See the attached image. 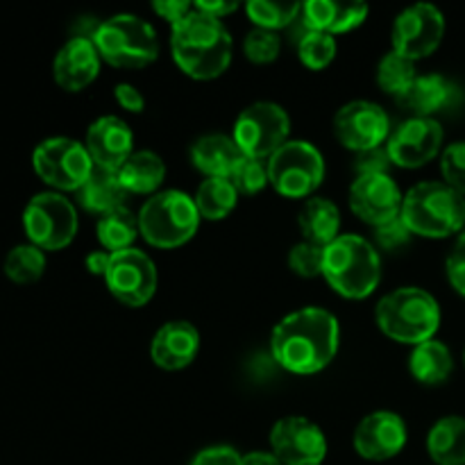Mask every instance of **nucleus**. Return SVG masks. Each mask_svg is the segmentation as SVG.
Returning <instances> with one entry per match:
<instances>
[{"label":"nucleus","mask_w":465,"mask_h":465,"mask_svg":"<svg viewBox=\"0 0 465 465\" xmlns=\"http://www.w3.org/2000/svg\"><path fill=\"white\" fill-rule=\"evenodd\" d=\"M104 284L118 302L127 307H143L157 291V266L143 250L127 248L109 259Z\"/></svg>","instance_id":"nucleus-12"},{"label":"nucleus","mask_w":465,"mask_h":465,"mask_svg":"<svg viewBox=\"0 0 465 465\" xmlns=\"http://www.w3.org/2000/svg\"><path fill=\"white\" fill-rule=\"evenodd\" d=\"M243 465H284L271 452H250L243 457Z\"/></svg>","instance_id":"nucleus-48"},{"label":"nucleus","mask_w":465,"mask_h":465,"mask_svg":"<svg viewBox=\"0 0 465 465\" xmlns=\"http://www.w3.org/2000/svg\"><path fill=\"white\" fill-rule=\"evenodd\" d=\"M334 134L339 143L352 153H366L389 141L391 118L377 103L352 100L336 112Z\"/></svg>","instance_id":"nucleus-14"},{"label":"nucleus","mask_w":465,"mask_h":465,"mask_svg":"<svg viewBox=\"0 0 465 465\" xmlns=\"http://www.w3.org/2000/svg\"><path fill=\"white\" fill-rule=\"evenodd\" d=\"M443 145V127L436 118L411 116L400 123L386 141L391 162L400 168H420L430 163Z\"/></svg>","instance_id":"nucleus-17"},{"label":"nucleus","mask_w":465,"mask_h":465,"mask_svg":"<svg viewBox=\"0 0 465 465\" xmlns=\"http://www.w3.org/2000/svg\"><path fill=\"white\" fill-rule=\"evenodd\" d=\"M200 334L191 322L168 321L154 331L150 357L162 371H182L198 357Z\"/></svg>","instance_id":"nucleus-21"},{"label":"nucleus","mask_w":465,"mask_h":465,"mask_svg":"<svg viewBox=\"0 0 465 465\" xmlns=\"http://www.w3.org/2000/svg\"><path fill=\"white\" fill-rule=\"evenodd\" d=\"M109 259H112V252H107V250H95V252H91L89 257L84 259L86 271H89L91 275L104 277V272H107V266H109Z\"/></svg>","instance_id":"nucleus-47"},{"label":"nucleus","mask_w":465,"mask_h":465,"mask_svg":"<svg viewBox=\"0 0 465 465\" xmlns=\"http://www.w3.org/2000/svg\"><path fill=\"white\" fill-rule=\"evenodd\" d=\"M440 171L445 184L465 195V141H454L440 154Z\"/></svg>","instance_id":"nucleus-39"},{"label":"nucleus","mask_w":465,"mask_h":465,"mask_svg":"<svg viewBox=\"0 0 465 465\" xmlns=\"http://www.w3.org/2000/svg\"><path fill=\"white\" fill-rule=\"evenodd\" d=\"M445 35V16L436 5L416 3L398 14L393 23V41L395 53L404 54L411 62L425 59L440 45Z\"/></svg>","instance_id":"nucleus-13"},{"label":"nucleus","mask_w":465,"mask_h":465,"mask_svg":"<svg viewBox=\"0 0 465 465\" xmlns=\"http://www.w3.org/2000/svg\"><path fill=\"white\" fill-rule=\"evenodd\" d=\"M271 448L284 465H321L327 457L325 434L302 416L280 418L271 430Z\"/></svg>","instance_id":"nucleus-15"},{"label":"nucleus","mask_w":465,"mask_h":465,"mask_svg":"<svg viewBox=\"0 0 465 465\" xmlns=\"http://www.w3.org/2000/svg\"><path fill=\"white\" fill-rule=\"evenodd\" d=\"M200 212L184 191H159L139 212V232L154 248H180L198 232Z\"/></svg>","instance_id":"nucleus-7"},{"label":"nucleus","mask_w":465,"mask_h":465,"mask_svg":"<svg viewBox=\"0 0 465 465\" xmlns=\"http://www.w3.org/2000/svg\"><path fill=\"white\" fill-rule=\"evenodd\" d=\"M391 154L386 150V145L380 148L366 150V153H359L354 159V173L359 175H381V173H389L391 166Z\"/></svg>","instance_id":"nucleus-40"},{"label":"nucleus","mask_w":465,"mask_h":465,"mask_svg":"<svg viewBox=\"0 0 465 465\" xmlns=\"http://www.w3.org/2000/svg\"><path fill=\"white\" fill-rule=\"evenodd\" d=\"M454 368L452 352L443 341H425V343L416 345L409 357V371L422 384H440L450 377Z\"/></svg>","instance_id":"nucleus-29"},{"label":"nucleus","mask_w":465,"mask_h":465,"mask_svg":"<svg viewBox=\"0 0 465 465\" xmlns=\"http://www.w3.org/2000/svg\"><path fill=\"white\" fill-rule=\"evenodd\" d=\"M459 89L452 80L439 73H427V75H418L413 84L400 98H395V103L411 116L434 118V114L454 104Z\"/></svg>","instance_id":"nucleus-22"},{"label":"nucleus","mask_w":465,"mask_h":465,"mask_svg":"<svg viewBox=\"0 0 465 465\" xmlns=\"http://www.w3.org/2000/svg\"><path fill=\"white\" fill-rule=\"evenodd\" d=\"M463 359H465V354H463Z\"/></svg>","instance_id":"nucleus-49"},{"label":"nucleus","mask_w":465,"mask_h":465,"mask_svg":"<svg viewBox=\"0 0 465 465\" xmlns=\"http://www.w3.org/2000/svg\"><path fill=\"white\" fill-rule=\"evenodd\" d=\"M375 236H377V243H380L381 248L395 250V248H402V245L407 243L411 232H409V227L404 225L402 218H395V221L386 223V225L375 227Z\"/></svg>","instance_id":"nucleus-43"},{"label":"nucleus","mask_w":465,"mask_h":465,"mask_svg":"<svg viewBox=\"0 0 465 465\" xmlns=\"http://www.w3.org/2000/svg\"><path fill=\"white\" fill-rule=\"evenodd\" d=\"M191 465H243V457L234 448L213 445V448L200 450Z\"/></svg>","instance_id":"nucleus-42"},{"label":"nucleus","mask_w":465,"mask_h":465,"mask_svg":"<svg viewBox=\"0 0 465 465\" xmlns=\"http://www.w3.org/2000/svg\"><path fill=\"white\" fill-rule=\"evenodd\" d=\"M243 153L232 136L204 134L191 145V162L207 177H227L230 180Z\"/></svg>","instance_id":"nucleus-24"},{"label":"nucleus","mask_w":465,"mask_h":465,"mask_svg":"<svg viewBox=\"0 0 465 465\" xmlns=\"http://www.w3.org/2000/svg\"><path fill=\"white\" fill-rule=\"evenodd\" d=\"M193 7L198 9V12L209 14V16H213V18H223V16H227V14L236 12V9H239V5L223 3V0H200V3H193Z\"/></svg>","instance_id":"nucleus-46"},{"label":"nucleus","mask_w":465,"mask_h":465,"mask_svg":"<svg viewBox=\"0 0 465 465\" xmlns=\"http://www.w3.org/2000/svg\"><path fill=\"white\" fill-rule=\"evenodd\" d=\"M322 262H325V248L309 243V241L293 245L289 252L291 271L300 277H307V280L322 275Z\"/></svg>","instance_id":"nucleus-38"},{"label":"nucleus","mask_w":465,"mask_h":465,"mask_svg":"<svg viewBox=\"0 0 465 465\" xmlns=\"http://www.w3.org/2000/svg\"><path fill=\"white\" fill-rule=\"evenodd\" d=\"M291 118L277 103L259 100L239 114L234 141L245 157L271 159L289 141Z\"/></svg>","instance_id":"nucleus-11"},{"label":"nucleus","mask_w":465,"mask_h":465,"mask_svg":"<svg viewBox=\"0 0 465 465\" xmlns=\"http://www.w3.org/2000/svg\"><path fill=\"white\" fill-rule=\"evenodd\" d=\"M322 277L339 295L363 300L381 282V259L375 245L359 234H343L325 248Z\"/></svg>","instance_id":"nucleus-3"},{"label":"nucleus","mask_w":465,"mask_h":465,"mask_svg":"<svg viewBox=\"0 0 465 465\" xmlns=\"http://www.w3.org/2000/svg\"><path fill=\"white\" fill-rule=\"evenodd\" d=\"M95 234H98L100 245H103L107 252H121V250L132 248L134 239L141 234L139 216H134V212L127 207L114 209V212L98 218Z\"/></svg>","instance_id":"nucleus-30"},{"label":"nucleus","mask_w":465,"mask_h":465,"mask_svg":"<svg viewBox=\"0 0 465 465\" xmlns=\"http://www.w3.org/2000/svg\"><path fill=\"white\" fill-rule=\"evenodd\" d=\"M298 57L312 71H322L336 57V41L327 32L307 30L298 41Z\"/></svg>","instance_id":"nucleus-35"},{"label":"nucleus","mask_w":465,"mask_h":465,"mask_svg":"<svg viewBox=\"0 0 465 465\" xmlns=\"http://www.w3.org/2000/svg\"><path fill=\"white\" fill-rule=\"evenodd\" d=\"M100 59L116 68H145L159 57L154 27L136 14H116L91 32Z\"/></svg>","instance_id":"nucleus-6"},{"label":"nucleus","mask_w":465,"mask_h":465,"mask_svg":"<svg viewBox=\"0 0 465 465\" xmlns=\"http://www.w3.org/2000/svg\"><path fill=\"white\" fill-rule=\"evenodd\" d=\"M200 216L207 221H223L236 207L239 191L227 177H207L193 195Z\"/></svg>","instance_id":"nucleus-31"},{"label":"nucleus","mask_w":465,"mask_h":465,"mask_svg":"<svg viewBox=\"0 0 465 465\" xmlns=\"http://www.w3.org/2000/svg\"><path fill=\"white\" fill-rule=\"evenodd\" d=\"M354 452L368 461H389L407 445V425L393 411H372L357 425Z\"/></svg>","instance_id":"nucleus-18"},{"label":"nucleus","mask_w":465,"mask_h":465,"mask_svg":"<svg viewBox=\"0 0 465 465\" xmlns=\"http://www.w3.org/2000/svg\"><path fill=\"white\" fill-rule=\"evenodd\" d=\"M416 77V62L395 53V50L386 53L377 66V84L395 98H400L413 84Z\"/></svg>","instance_id":"nucleus-33"},{"label":"nucleus","mask_w":465,"mask_h":465,"mask_svg":"<svg viewBox=\"0 0 465 465\" xmlns=\"http://www.w3.org/2000/svg\"><path fill=\"white\" fill-rule=\"evenodd\" d=\"M400 218L411 234L445 239L465 225V198L445 182H420L404 195Z\"/></svg>","instance_id":"nucleus-4"},{"label":"nucleus","mask_w":465,"mask_h":465,"mask_svg":"<svg viewBox=\"0 0 465 465\" xmlns=\"http://www.w3.org/2000/svg\"><path fill=\"white\" fill-rule=\"evenodd\" d=\"M230 182L234 184V189L243 195H254L268 184V163L263 159H252L245 157L236 163V168L232 171Z\"/></svg>","instance_id":"nucleus-36"},{"label":"nucleus","mask_w":465,"mask_h":465,"mask_svg":"<svg viewBox=\"0 0 465 465\" xmlns=\"http://www.w3.org/2000/svg\"><path fill=\"white\" fill-rule=\"evenodd\" d=\"M153 9L159 14V16L166 18L173 27L177 25L182 18H186L191 12H193V3H189V0H154Z\"/></svg>","instance_id":"nucleus-44"},{"label":"nucleus","mask_w":465,"mask_h":465,"mask_svg":"<svg viewBox=\"0 0 465 465\" xmlns=\"http://www.w3.org/2000/svg\"><path fill=\"white\" fill-rule=\"evenodd\" d=\"M445 266H448L450 284H452L459 293L465 295V227L461 234H459L457 243L450 250V257Z\"/></svg>","instance_id":"nucleus-41"},{"label":"nucleus","mask_w":465,"mask_h":465,"mask_svg":"<svg viewBox=\"0 0 465 465\" xmlns=\"http://www.w3.org/2000/svg\"><path fill=\"white\" fill-rule=\"evenodd\" d=\"M171 54L193 80H213L232 62V36L221 18L193 12L171 27Z\"/></svg>","instance_id":"nucleus-2"},{"label":"nucleus","mask_w":465,"mask_h":465,"mask_svg":"<svg viewBox=\"0 0 465 465\" xmlns=\"http://www.w3.org/2000/svg\"><path fill=\"white\" fill-rule=\"evenodd\" d=\"M427 452L436 465H465V418H440L427 436Z\"/></svg>","instance_id":"nucleus-28"},{"label":"nucleus","mask_w":465,"mask_h":465,"mask_svg":"<svg viewBox=\"0 0 465 465\" xmlns=\"http://www.w3.org/2000/svg\"><path fill=\"white\" fill-rule=\"evenodd\" d=\"M23 230L39 250H64L77 234V209L57 191L36 193L23 212Z\"/></svg>","instance_id":"nucleus-9"},{"label":"nucleus","mask_w":465,"mask_h":465,"mask_svg":"<svg viewBox=\"0 0 465 465\" xmlns=\"http://www.w3.org/2000/svg\"><path fill=\"white\" fill-rule=\"evenodd\" d=\"M341 327L334 313L322 307H304L275 325L271 350L275 361L295 375H316L334 361Z\"/></svg>","instance_id":"nucleus-1"},{"label":"nucleus","mask_w":465,"mask_h":465,"mask_svg":"<svg viewBox=\"0 0 465 465\" xmlns=\"http://www.w3.org/2000/svg\"><path fill=\"white\" fill-rule=\"evenodd\" d=\"M266 163L268 182L284 198H307L325 180V159L309 141H286Z\"/></svg>","instance_id":"nucleus-8"},{"label":"nucleus","mask_w":465,"mask_h":465,"mask_svg":"<svg viewBox=\"0 0 465 465\" xmlns=\"http://www.w3.org/2000/svg\"><path fill=\"white\" fill-rule=\"evenodd\" d=\"M280 50H282V39L277 32L254 27V30H250L243 39L245 57L254 64L275 62V59L280 57Z\"/></svg>","instance_id":"nucleus-37"},{"label":"nucleus","mask_w":465,"mask_h":465,"mask_svg":"<svg viewBox=\"0 0 465 465\" xmlns=\"http://www.w3.org/2000/svg\"><path fill=\"white\" fill-rule=\"evenodd\" d=\"M380 330L400 343L420 345L434 339L440 325V307L431 293L418 286H400L380 300L375 309Z\"/></svg>","instance_id":"nucleus-5"},{"label":"nucleus","mask_w":465,"mask_h":465,"mask_svg":"<svg viewBox=\"0 0 465 465\" xmlns=\"http://www.w3.org/2000/svg\"><path fill=\"white\" fill-rule=\"evenodd\" d=\"M245 14L250 21L262 30L277 32L291 25L302 14L300 3H272V0H250L245 5Z\"/></svg>","instance_id":"nucleus-34"},{"label":"nucleus","mask_w":465,"mask_h":465,"mask_svg":"<svg viewBox=\"0 0 465 465\" xmlns=\"http://www.w3.org/2000/svg\"><path fill=\"white\" fill-rule=\"evenodd\" d=\"M3 271L7 280H12L14 284H35L45 272L44 250H39L32 243L16 245L5 257Z\"/></svg>","instance_id":"nucleus-32"},{"label":"nucleus","mask_w":465,"mask_h":465,"mask_svg":"<svg viewBox=\"0 0 465 465\" xmlns=\"http://www.w3.org/2000/svg\"><path fill=\"white\" fill-rule=\"evenodd\" d=\"M75 198L82 209L104 216V213L114 212V209L125 207L127 191L123 189L121 180H118V171L94 166L89 180L75 191Z\"/></svg>","instance_id":"nucleus-25"},{"label":"nucleus","mask_w":465,"mask_h":465,"mask_svg":"<svg viewBox=\"0 0 465 465\" xmlns=\"http://www.w3.org/2000/svg\"><path fill=\"white\" fill-rule=\"evenodd\" d=\"M366 3H331V0H309L302 5V21L309 30L341 35L361 25L368 18Z\"/></svg>","instance_id":"nucleus-23"},{"label":"nucleus","mask_w":465,"mask_h":465,"mask_svg":"<svg viewBox=\"0 0 465 465\" xmlns=\"http://www.w3.org/2000/svg\"><path fill=\"white\" fill-rule=\"evenodd\" d=\"M84 148L89 150L94 166L118 171L134 153V134L118 116H100L86 130Z\"/></svg>","instance_id":"nucleus-19"},{"label":"nucleus","mask_w":465,"mask_h":465,"mask_svg":"<svg viewBox=\"0 0 465 465\" xmlns=\"http://www.w3.org/2000/svg\"><path fill=\"white\" fill-rule=\"evenodd\" d=\"M163 177H166V163L153 150H134L127 162L118 168V180L127 193H159Z\"/></svg>","instance_id":"nucleus-26"},{"label":"nucleus","mask_w":465,"mask_h":465,"mask_svg":"<svg viewBox=\"0 0 465 465\" xmlns=\"http://www.w3.org/2000/svg\"><path fill=\"white\" fill-rule=\"evenodd\" d=\"M100 62H103V59H100L91 36H73V39H68L66 44L59 48L57 57H54V82H57L64 91L77 94V91L86 89V86L98 77Z\"/></svg>","instance_id":"nucleus-20"},{"label":"nucleus","mask_w":465,"mask_h":465,"mask_svg":"<svg viewBox=\"0 0 465 465\" xmlns=\"http://www.w3.org/2000/svg\"><path fill=\"white\" fill-rule=\"evenodd\" d=\"M114 95H116V103L121 104L123 109H127V112L139 114V112H143V109H145L143 94H141V91L136 89L134 84L121 82V84H116V89H114Z\"/></svg>","instance_id":"nucleus-45"},{"label":"nucleus","mask_w":465,"mask_h":465,"mask_svg":"<svg viewBox=\"0 0 465 465\" xmlns=\"http://www.w3.org/2000/svg\"><path fill=\"white\" fill-rule=\"evenodd\" d=\"M32 166L39 180L57 191H77L94 171V159L84 143L66 136L41 141L32 153Z\"/></svg>","instance_id":"nucleus-10"},{"label":"nucleus","mask_w":465,"mask_h":465,"mask_svg":"<svg viewBox=\"0 0 465 465\" xmlns=\"http://www.w3.org/2000/svg\"><path fill=\"white\" fill-rule=\"evenodd\" d=\"M348 200L359 221L381 227L400 218L404 195L393 177L381 173V175H359L350 186Z\"/></svg>","instance_id":"nucleus-16"},{"label":"nucleus","mask_w":465,"mask_h":465,"mask_svg":"<svg viewBox=\"0 0 465 465\" xmlns=\"http://www.w3.org/2000/svg\"><path fill=\"white\" fill-rule=\"evenodd\" d=\"M298 223L304 241L321 245V248H327L341 236L339 207L327 198H309L300 209Z\"/></svg>","instance_id":"nucleus-27"}]
</instances>
